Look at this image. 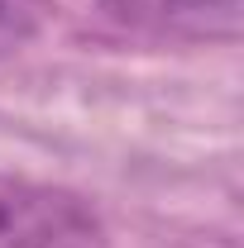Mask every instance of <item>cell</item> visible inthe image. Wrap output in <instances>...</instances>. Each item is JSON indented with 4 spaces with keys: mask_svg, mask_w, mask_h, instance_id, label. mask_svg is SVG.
<instances>
[{
    "mask_svg": "<svg viewBox=\"0 0 244 248\" xmlns=\"http://www.w3.org/2000/svg\"><path fill=\"white\" fill-rule=\"evenodd\" d=\"M0 248H101V219L62 186L0 172Z\"/></svg>",
    "mask_w": 244,
    "mask_h": 248,
    "instance_id": "6da1fadb",
    "label": "cell"
},
{
    "mask_svg": "<svg viewBox=\"0 0 244 248\" xmlns=\"http://www.w3.org/2000/svg\"><path fill=\"white\" fill-rule=\"evenodd\" d=\"M101 10L144 33L173 38H235L244 0H101Z\"/></svg>",
    "mask_w": 244,
    "mask_h": 248,
    "instance_id": "7a4b0ae2",
    "label": "cell"
},
{
    "mask_svg": "<svg viewBox=\"0 0 244 248\" xmlns=\"http://www.w3.org/2000/svg\"><path fill=\"white\" fill-rule=\"evenodd\" d=\"M43 10H48V0H0V38H29Z\"/></svg>",
    "mask_w": 244,
    "mask_h": 248,
    "instance_id": "3957f363",
    "label": "cell"
}]
</instances>
